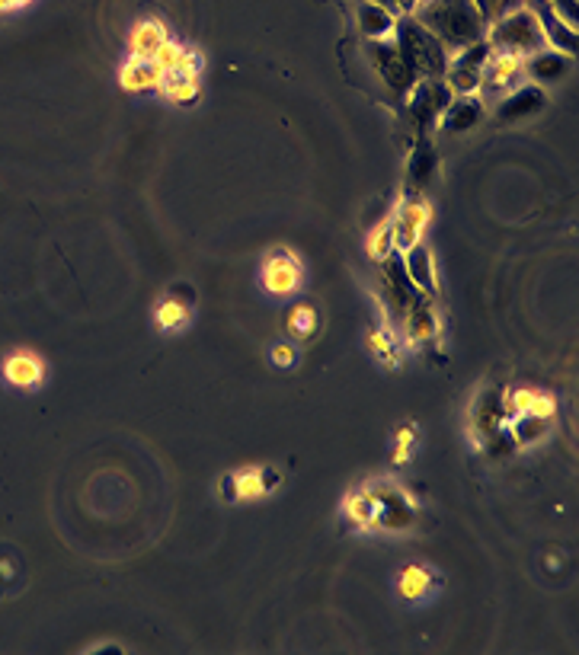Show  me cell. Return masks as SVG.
<instances>
[{"instance_id":"obj_12","label":"cell","mask_w":579,"mask_h":655,"mask_svg":"<svg viewBox=\"0 0 579 655\" xmlns=\"http://www.w3.org/2000/svg\"><path fill=\"white\" fill-rule=\"evenodd\" d=\"M452 103V90L445 87V80H416L413 90L407 93V116L413 119L416 131H426L439 125L445 106Z\"/></svg>"},{"instance_id":"obj_25","label":"cell","mask_w":579,"mask_h":655,"mask_svg":"<svg viewBox=\"0 0 579 655\" xmlns=\"http://www.w3.org/2000/svg\"><path fill=\"white\" fill-rule=\"evenodd\" d=\"M343 518L356 528L359 534H375L378 531V502L372 496V489L359 486L343 499Z\"/></svg>"},{"instance_id":"obj_7","label":"cell","mask_w":579,"mask_h":655,"mask_svg":"<svg viewBox=\"0 0 579 655\" xmlns=\"http://www.w3.org/2000/svg\"><path fill=\"white\" fill-rule=\"evenodd\" d=\"M368 489H372V496L378 502V531L400 534V531L413 528L416 499L404 486H397L391 480H378V483H368Z\"/></svg>"},{"instance_id":"obj_8","label":"cell","mask_w":579,"mask_h":655,"mask_svg":"<svg viewBox=\"0 0 579 655\" xmlns=\"http://www.w3.org/2000/svg\"><path fill=\"white\" fill-rule=\"evenodd\" d=\"M525 58L512 55V52H490L487 64H484V77H480V90L477 96L484 103H496L503 100L506 93H512L516 87L525 84Z\"/></svg>"},{"instance_id":"obj_22","label":"cell","mask_w":579,"mask_h":655,"mask_svg":"<svg viewBox=\"0 0 579 655\" xmlns=\"http://www.w3.org/2000/svg\"><path fill=\"white\" fill-rule=\"evenodd\" d=\"M400 259H404L410 282L420 288L423 294H429V298H436V291H439V272H436V256H432V250L426 247V243H423V240L413 243L410 250L400 253Z\"/></svg>"},{"instance_id":"obj_9","label":"cell","mask_w":579,"mask_h":655,"mask_svg":"<svg viewBox=\"0 0 579 655\" xmlns=\"http://www.w3.org/2000/svg\"><path fill=\"white\" fill-rule=\"evenodd\" d=\"M391 224H394V247L397 253H404L410 250L413 243H420L423 234L429 231V224H432V205L423 199V195H404L400 199V205L391 211Z\"/></svg>"},{"instance_id":"obj_18","label":"cell","mask_w":579,"mask_h":655,"mask_svg":"<svg viewBox=\"0 0 579 655\" xmlns=\"http://www.w3.org/2000/svg\"><path fill=\"white\" fill-rule=\"evenodd\" d=\"M170 39V29L164 20L157 16H141V20L128 29V39H125V58H154L157 48Z\"/></svg>"},{"instance_id":"obj_34","label":"cell","mask_w":579,"mask_h":655,"mask_svg":"<svg viewBox=\"0 0 579 655\" xmlns=\"http://www.w3.org/2000/svg\"><path fill=\"white\" fill-rule=\"evenodd\" d=\"M416 445V425H407V429L397 432V451H394V464L404 467L410 461V448Z\"/></svg>"},{"instance_id":"obj_15","label":"cell","mask_w":579,"mask_h":655,"mask_svg":"<svg viewBox=\"0 0 579 655\" xmlns=\"http://www.w3.org/2000/svg\"><path fill=\"white\" fill-rule=\"evenodd\" d=\"M404 339L407 346L420 349V346H429V342H436L439 333H442V320H439V307L436 301L429 298V294H420V301L410 307V314L404 317Z\"/></svg>"},{"instance_id":"obj_20","label":"cell","mask_w":579,"mask_h":655,"mask_svg":"<svg viewBox=\"0 0 579 655\" xmlns=\"http://www.w3.org/2000/svg\"><path fill=\"white\" fill-rule=\"evenodd\" d=\"M160 74H176V71H183V74H202L205 71V58L199 48H192L180 39H167L164 45L157 48V55L151 58Z\"/></svg>"},{"instance_id":"obj_10","label":"cell","mask_w":579,"mask_h":655,"mask_svg":"<svg viewBox=\"0 0 579 655\" xmlns=\"http://www.w3.org/2000/svg\"><path fill=\"white\" fill-rule=\"evenodd\" d=\"M368 61H372V68H375V74H378V80L384 87H388L391 93H397V96H407L410 90H413V84L420 77L413 74V68L404 61V55L397 52V45H394V39H388V42H368Z\"/></svg>"},{"instance_id":"obj_35","label":"cell","mask_w":579,"mask_h":655,"mask_svg":"<svg viewBox=\"0 0 579 655\" xmlns=\"http://www.w3.org/2000/svg\"><path fill=\"white\" fill-rule=\"evenodd\" d=\"M269 358H272V365H276V368H295L298 352H295L292 342H276V346L269 349Z\"/></svg>"},{"instance_id":"obj_30","label":"cell","mask_w":579,"mask_h":655,"mask_svg":"<svg viewBox=\"0 0 579 655\" xmlns=\"http://www.w3.org/2000/svg\"><path fill=\"white\" fill-rule=\"evenodd\" d=\"M506 432L516 448H532L538 441L551 435V419H535V416H509Z\"/></svg>"},{"instance_id":"obj_14","label":"cell","mask_w":579,"mask_h":655,"mask_svg":"<svg viewBox=\"0 0 579 655\" xmlns=\"http://www.w3.org/2000/svg\"><path fill=\"white\" fill-rule=\"evenodd\" d=\"M45 362L32 349H13L0 362V378L16 390H39L45 384Z\"/></svg>"},{"instance_id":"obj_19","label":"cell","mask_w":579,"mask_h":655,"mask_svg":"<svg viewBox=\"0 0 579 655\" xmlns=\"http://www.w3.org/2000/svg\"><path fill=\"white\" fill-rule=\"evenodd\" d=\"M487 103L480 100V96H452V103L445 106L442 119H439V128L448 131V135H464V131L477 128L487 116Z\"/></svg>"},{"instance_id":"obj_26","label":"cell","mask_w":579,"mask_h":655,"mask_svg":"<svg viewBox=\"0 0 579 655\" xmlns=\"http://www.w3.org/2000/svg\"><path fill=\"white\" fill-rule=\"evenodd\" d=\"M436 167H439L436 144H432L426 135H420V141H416L413 154L407 160V186H410V192L426 189L432 183V176H436Z\"/></svg>"},{"instance_id":"obj_27","label":"cell","mask_w":579,"mask_h":655,"mask_svg":"<svg viewBox=\"0 0 579 655\" xmlns=\"http://www.w3.org/2000/svg\"><path fill=\"white\" fill-rule=\"evenodd\" d=\"M157 96H164L173 106H192L202 96V74H164L157 87Z\"/></svg>"},{"instance_id":"obj_32","label":"cell","mask_w":579,"mask_h":655,"mask_svg":"<svg viewBox=\"0 0 579 655\" xmlns=\"http://www.w3.org/2000/svg\"><path fill=\"white\" fill-rule=\"evenodd\" d=\"M365 253H368V259H375V262H381V259H388L391 253H397L391 215L381 218V221L372 227V231H368V237H365Z\"/></svg>"},{"instance_id":"obj_17","label":"cell","mask_w":579,"mask_h":655,"mask_svg":"<svg viewBox=\"0 0 579 655\" xmlns=\"http://www.w3.org/2000/svg\"><path fill=\"white\" fill-rule=\"evenodd\" d=\"M509 416H535V419H554L557 416V397L538 387H512L503 393Z\"/></svg>"},{"instance_id":"obj_21","label":"cell","mask_w":579,"mask_h":655,"mask_svg":"<svg viewBox=\"0 0 579 655\" xmlns=\"http://www.w3.org/2000/svg\"><path fill=\"white\" fill-rule=\"evenodd\" d=\"M509 413H506V403H503V393L500 390H484L477 397V406H474V416H471V432L480 435V445L493 435L500 432L506 425Z\"/></svg>"},{"instance_id":"obj_1","label":"cell","mask_w":579,"mask_h":655,"mask_svg":"<svg viewBox=\"0 0 579 655\" xmlns=\"http://www.w3.org/2000/svg\"><path fill=\"white\" fill-rule=\"evenodd\" d=\"M413 16L448 52H458V48L484 39L487 32V16L477 7V0H423Z\"/></svg>"},{"instance_id":"obj_5","label":"cell","mask_w":579,"mask_h":655,"mask_svg":"<svg viewBox=\"0 0 579 655\" xmlns=\"http://www.w3.org/2000/svg\"><path fill=\"white\" fill-rule=\"evenodd\" d=\"M490 42L487 39H477L471 45L458 48L448 58V68H445V87L452 90V96H474L480 90V77H484V64L490 58Z\"/></svg>"},{"instance_id":"obj_2","label":"cell","mask_w":579,"mask_h":655,"mask_svg":"<svg viewBox=\"0 0 579 655\" xmlns=\"http://www.w3.org/2000/svg\"><path fill=\"white\" fill-rule=\"evenodd\" d=\"M394 45L397 52L404 55V61L413 68L416 77H429V80H442L445 68H448V58L452 52L432 36V32L416 20V16H397V26H394Z\"/></svg>"},{"instance_id":"obj_31","label":"cell","mask_w":579,"mask_h":655,"mask_svg":"<svg viewBox=\"0 0 579 655\" xmlns=\"http://www.w3.org/2000/svg\"><path fill=\"white\" fill-rule=\"evenodd\" d=\"M368 352H372L384 368L400 365V339L391 330H384V326L368 330Z\"/></svg>"},{"instance_id":"obj_23","label":"cell","mask_w":579,"mask_h":655,"mask_svg":"<svg viewBox=\"0 0 579 655\" xmlns=\"http://www.w3.org/2000/svg\"><path fill=\"white\" fill-rule=\"evenodd\" d=\"M570 68H573V58L564 52H554V48H541V52L525 58V77L535 80L538 87H548V84H557V80H564L570 74Z\"/></svg>"},{"instance_id":"obj_38","label":"cell","mask_w":579,"mask_h":655,"mask_svg":"<svg viewBox=\"0 0 579 655\" xmlns=\"http://www.w3.org/2000/svg\"><path fill=\"white\" fill-rule=\"evenodd\" d=\"M29 4H36V0H0V13H16V10H26Z\"/></svg>"},{"instance_id":"obj_37","label":"cell","mask_w":579,"mask_h":655,"mask_svg":"<svg viewBox=\"0 0 579 655\" xmlns=\"http://www.w3.org/2000/svg\"><path fill=\"white\" fill-rule=\"evenodd\" d=\"M423 0H394V16H413Z\"/></svg>"},{"instance_id":"obj_3","label":"cell","mask_w":579,"mask_h":655,"mask_svg":"<svg viewBox=\"0 0 579 655\" xmlns=\"http://www.w3.org/2000/svg\"><path fill=\"white\" fill-rule=\"evenodd\" d=\"M484 39L490 42L493 52H512V55H522V58L535 55L544 48V32H541L538 16L525 4L490 20Z\"/></svg>"},{"instance_id":"obj_33","label":"cell","mask_w":579,"mask_h":655,"mask_svg":"<svg viewBox=\"0 0 579 655\" xmlns=\"http://www.w3.org/2000/svg\"><path fill=\"white\" fill-rule=\"evenodd\" d=\"M285 330L295 339H311L317 333V310L311 304H295L292 310H288Z\"/></svg>"},{"instance_id":"obj_28","label":"cell","mask_w":579,"mask_h":655,"mask_svg":"<svg viewBox=\"0 0 579 655\" xmlns=\"http://www.w3.org/2000/svg\"><path fill=\"white\" fill-rule=\"evenodd\" d=\"M192 323V301H180L176 294L160 298L154 307V326L160 333H183Z\"/></svg>"},{"instance_id":"obj_13","label":"cell","mask_w":579,"mask_h":655,"mask_svg":"<svg viewBox=\"0 0 579 655\" xmlns=\"http://www.w3.org/2000/svg\"><path fill=\"white\" fill-rule=\"evenodd\" d=\"M394 588L400 601L410 604V608H420V604L436 598V592L442 588V576L426 563H407L394 576Z\"/></svg>"},{"instance_id":"obj_39","label":"cell","mask_w":579,"mask_h":655,"mask_svg":"<svg viewBox=\"0 0 579 655\" xmlns=\"http://www.w3.org/2000/svg\"><path fill=\"white\" fill-rule=\"evenodd\" d=\"M365 4H378V7H384V10L394 13V0H365Z\"/></svg>"},{"instance_id":"obj_29","label":"cell","mask_w":579,"mask_h":655,"mask_svg":"<svg viewBox=\"0 0 579 655\" xmlns=\"http://www.w3.org/2000/svg\"><path fill=\"white\" fill-rule=\"evenodd\" d=\"M397 16L378 4H362L359 7V29L368 42H388L394 36Z\"/></svg>"},{"instance_id":"obj_4","label":"cell","mask_w":579,"mask_h":655,"mask_svg":"<svg viewBox=\"0 0 579 655\" xmlns=\"http://www.w3.org/2000/svg\"><path fill=\"white\" fill-rule=\"evenodd\" d=\"M378 278H381V301H384V307H388L391 320L404 323V317L410 314V307L420 301L423 291L410 282L400 253H391L388 259L378 262Z\"/></svg>"},{"instance_id":"obj_6","label":"cell","mask_w":579,"mask_h":655,"mask_svg":"<svg viewBox=\"0 0 579 655\" xmlns=\"http://www.w3.org/2000/svg\"><path fill=\"white\" fill-rule=\"evenodd\" d=\"M260 285L263 291L269 294V298H292V294H298L304 288V266H301V259L292 253V250H269L263 256V266H260Z\"/></svg>"},{"instance_id":"obj_36","label":"cell","mask_w":579,"mask_h":655,"mask_svg":"<svg viewBox=\"0 0 579 655\" xmlns=\"http://www.w3.org/2000/svg\"><path fill=\"white\" fill-rule=\"evenodd\" d=\"M548 4H551V10H554L570 29L579 26V23H576V0H548Z\"/></svg>"},{"instance_id":"obj_11","label":"cell","mask_w":579,"mask_h":655,"mask_svg":"<svg viewBox=\"0 0 579 655\" xmlns=\"http://www.w3.org/2000/svg\"><path fill=\"white\" fill-rule=\"evenodd\" d=\"M282 483V473L276 467H247V470H234L228 473L218 489H221V499L228 502H256L269 493H276Z\"/></svg>"},{"instance_id":"obj_24","label":"cell","mask_w":579,"mask_h":655,"mask_svg":"<svg viewBox=\"0 0 579 655\" xmlns=\"http://www.w3.org/2000/svg\"><path fill=\"white\" fill-rule=\"evenodd\" d=\"M160 80L164 74L151 58H125L119 64V87L125 93H157Z\"/></svg>"},{"instance_id":"obj_16","label":"cell","mask_w":579,"mask_h":655,"mask_svg":"<svg viewBox=\"0 0 579 655\" xmlns=\"http://www.w3.org/2000/svg\"><path fill=\"white\" fill-rule=\"evenodd\" d=\"M493 106H496L493 112H496V119H500V122L532 119V116H538V112H544V106H548V93H544V87H538V84H522L512 93H506L503 100H496Z\"/></svg>"}]
</instances>
